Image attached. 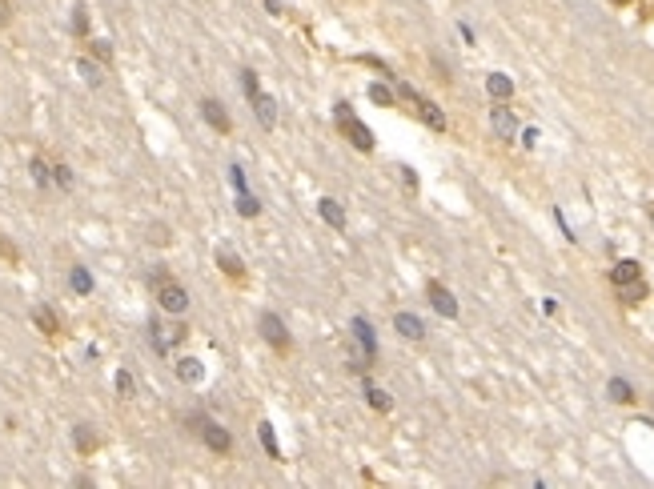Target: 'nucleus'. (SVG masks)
Returning a JSON list of instances; mask_svg holds the SVG:
<instances>
[{
  "label": "nucleus",
  "instance_id": "nucleus-6",
  "mask_svg": "<svg viewBox=\"0 0 654 489\" xmlns=\"http://www.w3.org/2000/svg\"><path fill=\"white\" fill-rule=\"evenodd\" d=\"M490 129L502 140H514L518 137V117L506 109V105H498V109H490Z\"/></svg>",
  "mask_w": 654,
  "mask_h": 489
},
{
  "label": "nucleus",
  "instance_id": "nucleus-26",
  "mask_svg": "<svg viewBox=\"0 0 654 489\" xmlns=\"http://www.w3.org/2000/svg\"><path fill=\"white\" fill-rule=\"evenodd\" d=\"M32 181H36V185H48V181H52V173H48V164L41 161V157L32 161Z\"/></svg>",
  "mask_w": 654,
  "mask_h": 489
},
{
  "label": "nucleus",
  "instance_id": "nucleus-27",
  "mask_svg": "<svg viewBox=\"0 0 654 489\" xmlns=\"http://www.w3.org/2000/svg\"><path fill=\"white\" fill-rule=\"evenodd\" d=\"M241 93H245V96H253V93H257V72H253V69H245V72H241Z\"/></svg>",
  "mask_w": 654,
  "mask_h": 489
},
{
  "label": "nucleus",
  "instance_id": "nucleus-34",
  "mask_svg": "<svg viewBox=\"0 0 654 489\" xmlns=\"http://www.w3.org/2000/svg\"><path fill=\"white\" fill-rule=\"evenodd\" d=\"M265 8H269L273 17H277V12H281V4H277V0H265Z\"/></svg>",
  "mask_w": 654,
  "mask_h": 489
},
{
  "label": "nucleus",
  "instance_id": "nucleus-4",
  "mask_svg": "<svg viewBox=\"0 0 654 489\" xmlns=\"http://www.w3.org/2000/svg\"><path fill=\"white\" fill-rule=\"evenodd\" d=\"M261 337L277 349H289V333H285V321L277 313H261Z\"/></svg>",
  "mask_w": 654,
  "mask_h": 489
},
{
  "label": "nucleus",
  "instance_id": "nucleus-5",
  "mask_svg": "<svg viewBox=\"0 0 654 489\" xmlns=\"http://www.w3.org/2000/svg\"><path fill=\"white\" fill-rule=\"evenodd\" d=\"M201 442L209 445L213 453H229V449H233V437H229V429H221L217 421H201Z\"/></svg>",
  "mask_w": 654,
  "mask_h": 489
},
{
  "label": "nucleus",
  "instance_id": "nucleus-30",
  "mask_svg": "<svg viewBox=\"0 0 654 489\" xmlns=\"http://www.w3.org/2000/svg\"><path fill=\"white\" fill-rule=\"evenodd\" d=\"M56 185H61V188H72V173H69V164H56Z\"/></svg>",
  "mask_w": 654,
  "mask_h": 489
},
{
  "label": "nucleus",
  "instance_id": "nucleus-15",
  "mask_svg": "<svg viewBox=\"0 0 654 489\" xmlns=\"http://www.w3.org/2000/svg\"><path fill=\"white\" fill-rule=\"evenodd\" d=\"M606 397H610V401H618V405H631V401H634V389H631V381H622V377H610V385H606Z\"/></svg>",
  "mask_w": 654,
  "mask_h": 489
},
{
  "label": "nucleus",
  "instance_id": "nucleus-31",
  "mask_svg": "<svg viewBox=\"0 0 654 489\" xmlns=\"http://www.w3.org/2000/svg\"><path fill=\"white\" fill-rule=\"evenodd\" d=\"M117 389H120V393H125V397H133V377H129V373H125V369L117 373Z\"/></svg>",
  "mask_w": 654,
  "mask_h": 489
},
{
  "label": "nucleus",
  "instance_id": "nucleus-24",
  "mask_svg": "<svg viewBox=\"0 0 654 489\" xmlns=\"http://www.w3.org/2000/svg\"><path fill=\"white\" fill-rule=\"evenodd\" d=\"M370 100H374V105H386V109H390V105H394V93H390L386 85H370Z\"/></svg>",
  "mask_w": 654,
  "mask_h": 489
},
{
  "label": "nucleus",
  "instance_id": "nucleus-1",
  "mask_svg": "<svg viewBox=\"0 0 654 489\" xmlns=\"http://www.w3.org/2000/svg\"><path fill=\"white\" fill-rule=\"evenodd\" d=\"M337 129L346 133V140H350L353 149H361V153H370L374 149V133H370V124H361V120L353 117V109L341 100L337 105Z\"/></svg>",
  "mask_w": 654,
  "mask_h": 489
},
{
  "label": "nucleus",
  "instance_id": "nucleus-10",
  "mask_svg": "<svg viewBox=\"0 0 654 489\" xmlns=\"http://www.w3.org/2000/svg\"><path fill=\"white\" fill-rule=\"evenodd\" d=\"M353 337L361 341V353H366V361H374L377 341H374V329H370V321H366V317H353Z\"/></svg>",
  "mask_w": 654,
  "mask_h": 489
},
{
  "label": "nucleus",
  "instance_id": "nucleus-33",
  "mask_svg": "<svg viewBox=\"0 0 654 489\" xmlns=\"http://www.w3.org/2000/svg\"><path fill=\"white\" fill-rule=\"evenodd\" d=\"M8 17H12V4H8V0H0V24L8 21Z\"/></svg>",
  "mask_w": 654,
  "mask_h": 489
},
{
  "label": "nucleus",
  "instance_id": "nucleus-23",
  "mask_svg": "<svg viewBox=\"0 0 654 489\" xmlns=\"http://www.w3.org/2000/svg\"><path fill=\"white\" fill-rule=\"evenodd\" d=\"M221 269H225L229 277H245V265H241L233 253H221Z\"/></svg>",
  "mask_w": 654,
  "mask_h": 489
},
{
  "label": "nucleus",
  "instance_id": "nucleus-36",
  "mask_svg": "<svg viewBox=\"0 0 654 489\" xmlns=\"http://www.w3.org/2000/svg\"><path fill=\"white\" fill-rule=\"evenodd\" d=\"M651 221H654V213H651Z\"/></svg>",
  "mask_w": 654,
  "mask_h": 489
},
{
  "label": "nucleus",
  "instance_id": "nucleus-28",
  "mask_svg": "<svg viewBox=\"0 0 654 489\" xmlns=\"http://www.w3.org/2000/svg\"><path fill=\"white\" fill-rule=\"evenodd\" d=\"M81 76H85V80H89L93 89H96V85H101V69H96L93 61H81Z\"/></svg>",
  "mask_w": 654,
  "mask_h": 489
},
{
  "label": "nucleus",
  "instance_id": "nucleus-8",
  "mask_svg": "<svg viewBox=\"0 0 654 489\" xmlns=\"http://www.w3.org/2000/svg\"><path fill=\"white\" fill-rule=\"evenodd\" d=\"M430 305H434L442 317H458V301H454V293H450L445 285H438V281L430 285Z\"/></svg>",
  "mask_w": 654,
  "mask_h": 489
},
{
  "label": "nucleus",
  "instance_id": "nucleus-2",
  "mask_svg": "<svg viewBox=\"0 0 654 489\" xmlns=\"http://www.w3.org/2000/svg\"><path fill=\"white\" fill-rule=\"evenodd\" d=\"M401 96H405V100H414V105H418L421 120H425V124H430V129H445V117H442V109H438V105H434V100H425V96H418V93H414V89H410V85H401Z\"/></svg>",
  "mask_w": 654,
  "mask_h": 489
},
{
  "label": "nucleus",
  "instance_id": "nucleus-22",
  "mask_svg": "<svg viewBox=\"0 0 654 489\" xmlns=\"http://www.w3.org/2000/svg\"><path fill=\"white\" fill-rule=\"evenodd\" d=\"M366 401H370V405H374V409H381V413H386V409H390V405H394V401H390V393H386V389H374V385H370V389H366Z\"/></svg>",
  "mask_w": 654,
  "mask_h": 489
},
{
  "label": "nucleus",
  "instance_id": "nucleus-9",
  "mask_svg": "<svg viewBox=\"0 0 654 489\" xmlns=\"http://www.w3.org/2000/svg\"><path fill=\"white\" fill-rule=\"evenodd\" d=\"M394 329L401 337H410V341H421V337H425V325H421V317H414V313H397Z\"/></svg>",
  "mask_w": 654,
  "mask_h": 489
},
{
  "label": "nucleus",
  "instance_id": "nucleus-7",
  "mask_svg": "<svg viewBox=\"0 0 654 489\" xmlns=\"http://www.w3.org/2000/svg\"><path fill=\"white\" fill-rule=\"evenodd\" d=\"M249 100H253V113H257L261 124H265V129H273V124H277V100H273L269 93H261V89L249 96Z\"/></svg>",
  "mask_w": 654,
  "mask_h": 489
},
{
  "label": "nucleus",
  "instance_id": "nucleus-3",
  "mask_svg": "<svg viewBox=\"0 0 654 489\" xmlns=\"http://www.w3.org/2000/svg\"><path fill=\"white\" fill-rule=\"evenodd\" d=\"M157 301H161L165 313H185V309H189V293L181 289V285H173V281H161Z\"/></svg>",
  "mask_w": 654,
  "mask_h": 489
},
{
  "label": "nucleus",
  "instance_id": "nucleus-29",
  "mask_svg": "<svg viewBox=\"0 0 654 489\" xmlns=\"http://www.w3.org/2000/svg\"><path fill=\"white\" fill-rule=\"evenodd\" d=\"M72 28H76V32H89V12H85V8H72Z\"/></svg>",
  "mask_w": 654,
  "mask_h": 489
},
{
  "label": "nucleus",
  "instance_id": "nucleus-32",
  "mask_svg": "<svg viewBox=\"0 0 654 489\" xmlns=\"http://www.w3.org/2000/svg\"><path fill=\"white\" fill-rule=\"evenodd\" d=\"M93 56H96V61H109V56H113L109 41H93Z\"/></svg>",
  "mask_w": 654,
  "mask_h": 489
},
{
  "label": "nucleus",
  "instance_id": "nucleus-14",
  "mask_svg": "<svg viewBox=\"0 0 654 489\" xmlns=\"http://www.w3.org/2000/svg\"><path fill=\"white\" fill-rule=\"evenodd\" d=\"M642 277V265L638 261H618L614 269H610V281L614 285H631V281H638Z\"/></svg>",
  "mask_w": 654,
  "mask_h": 489
},
{
  "label": "nucleus",
  "instance_id": "nucleus-11",
  "mask_svg": "<svg viewBox=\"0 0 654 489\" xmlns=\"http://www.w3.org/2000/svg\"><path fill=\"white\" fill-rule=\"evenodd\" d=\"M486 93H490L494 100H510V96H514V80H510L506 72H490V76H486Z\"/></svg>",
  "mask_w": 654,
  "mask_h": 489
},
{
  "label": "nucleus",
  "instance_id": "nucleus-12",
  "mask_svg": "<svg viewBox=\"0 0 654 489\" xmlns=\"http://www.w3.org/2000/svg\"><path fill=\"white\" fill-rule=\"evenodd\" d=\"M201 117L209 120L217 133H229V129H233V124H229V117H225V109H221L217 100H201Z\"/></svg>",
  "mask_w": 654,
  "mask_h": 489
},
{
  "label": "nucleus",
  "instance_id": "nucleus-25",
  "mask_svg": "<svg viewBox=\"0 0 654 489\" xmlns=\"http://www.w3.org/2000/svg\"><path fill=\"white\" fill-rule=\"evenodd\" d=\"M93 445H96V437L89 433V425H76V449H85V453H89Z\"/></svg>",
  "mask_w": 654,
  "mask_h": 489
},
{
  "label": "nucleus",
  "instance_id": "nucleus-16",
  "mask_svg": "<svg viewBox=\"0 0 654 489\" xmlns=\"http://www.w3.org/2000/svg\"><path fill=\"white\" fill-rule=\"evenodd\" d=\"M201 361H197V357H181V361H177V377H181V381H189V385H197V381H201Z\"/></svg>",
  "mask_w": 654,
  "mask_h": 489
},
{
  "label": "nucleus",
  "instance_id": "nucleus-19",
  "mask_svg": "<svg viewBox=\"0 0 654 489\" xmlns=\"http://www.w3.org/2000/svg\"><path fill=\"white\" fill-rule=\"evenodd\" d=\"M69 285H72V293H81V297H85V293H93V277H89V269H81V265H76V269L69 273Z\"/></svg>",
  "mask_w": 654,
  "mask_h": 489
},
{
  "label": "nucleus",
  "instance_id": "nucleus-13",
  "mask_svg": "<svg viewBox=\"0 0 654 489\" xmlns=\"http://www.w3.org/2000/svg\"><path fill=\"white\" fill-rule=\"evenodd\" d=\"M317 213H321V221H326V225L346 229V213H341V205H337L333 197H321V201H317Z\"/></svg>",
  "mask_w": 654,
  "mask_h": 489
},
{
  "label": "nucleus",
  "instance_id": "nucleus-18",
  "mask_svg": "<svg viewBox=\"0 0 654 489\" xmlns=\"http://www.w3.org/2000/svg\"><path fill=\"white\" fill-rule=\"evenodd\" d=\"M237 213H241V217H257V213H261V201L249 193V188H241V193H237Z\"/></svg>",
  "mask_w": 654,
  "mask_h": 489
},
{
  "label": "nucleus",
  "instance_id": "nucleus-35",
  "mask_svg": "<svg viewBox=\"0 0 654 489\" xmlns=\"http://www.w3.org/2000/svg\"><path fill=\"white\" fill-rule=\"evenodd\" d=\"M614 4H631V0H614Z\"/></svg>",
  "mask_w": 654,
  "mask_h": 489
},
{
  "label": "nucleus",
  "instance_id": "nucleus-21",
  "mask_svg": "<svg viewBox=\"0 0 654 489\" xmlns=\"http://www.w3.org/2000/svg\"><path fill=\"white\" fill-rule=\"evenodd\" d=\"M257 437H261V445H265L269 457H281V445H277V437H273V425H257Z\"/></svg>",
  "mask_w": 654,
  "mask_h": 489
},
{
  "label": "nucleus",
  "instance_id": "nucleus-20",
  "mask_svg": "<svg viewBox=\"0 0 654 489\" xmlns=\"http://www.w3.org/2000/svg\"><path fill=\"white\" fill-rule=\"evenodd\" d=\"M618 293H622V301L626 305H634V301L646 297V285H642V277H638V281H631V285H618Z\"/></svg>",
  "mask_w": 654,
  "mask_h": 489
},
{
  "label": "nucleus",
  "instance_id": "nucleus-17",
  "mask_svg": "<svg viewBox=\"0 0 654 489\" xmlns=\"http://www.w3.org/2000/svg\"><path fill=\"white\" fill-rule=\"evenodd\" d=\"M32 321L41 325V333H56V329H61V321H56V313H52L48 305H36V309H32Z\"/></svg>",
  "mask_w": 654,
  "mask_h": 489
}]
</instances>
